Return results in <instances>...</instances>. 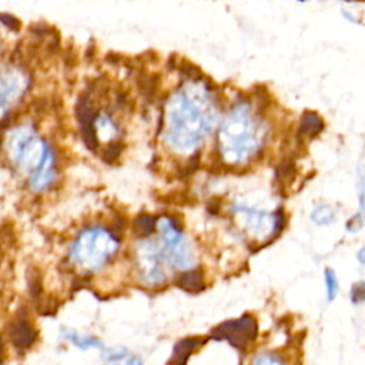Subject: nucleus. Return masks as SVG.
I'll list each match as a JSON object with an SVG mask.
<instances>
[{"instance_id": "obj_1", "label": "nucleus", "mask_w": 365, "mask_h": 365, "mask_svg": "<svg viewBox=\"0 0 365 365\" xmlns=\"http://www.w3.org/2000/svg\"><path fill=\"white\" fill-rule=\"evenodd\" d=\"M257 337V323L250 315H244L240 319L230 323H224L213 331V338L228 340L236 348L244 351L248 343Z\"/></svg>"}, {"instance_id": "obj_2", "label": "nucleus", "mask_w": 365, "mask_h": 365, "mask_svg": "<svg viewBox=\"0 0 365 365\" xmlns=\"http://www.w3.org/2000/svg\"><path fill=\"white\" fill-rule=\"evenodd\" d=\"M26 77L18 69H9L0 73V100L6 102L19 96L25 88Z\"/></svg>"}, {"instance_id": "obj_3", "label": "nucleus", "mask_w": 365, "mask_h": 365, "mask_svg": "<svg viewBox=\"0 0 365 365\" xmlns=\"http://www.w3.org/2000/svg\"><path fill=\"white\" fill-rule=\"evenodd\" d=\"M11 340L19 348H29L34 344L37 334L34 327L27 321V318H18L9 328Z\"/></svg>"}, {"instance_id": "obj_4", "label": "nucleus", "mask_w": 365, "mask_h": 365, "mask_svg": "<svg viewBox=\"0 0 365 365\" xmlns=\"http://www.w3.org/2000/svg\"><path fill=\"white\" fill-rule=\"evenodd\" d=\"M324 128V123L321 117H318L315 113H304L300 121V134L305 137H315L318 133H321Z\"/></svg>"}, {"instance_id": "obj_5", "label": "nucleus", "mask_w": 365, "mask_h": 365, "mask_svg": "<svg viewBox=\"0 0 365 365\" xmlns=\"http://www.w3.org/2000/svg\"><path fill=\"white\" fill-rule=\"evenodd\" d=\"M204 340L201 338H189V340H182L180 341L175 348H174V354H173V361L174 362H186L187 358L190 357V354L199 348L203 344Z\"/></svg>"}, {"instance_id": "obj_6", "label": "nucleus", "mask_w": 365, "mask_h": 365, "mask_svg": "<svg viewBox=\"0 0 365 365\" xmlns=\"http://www.w3.org/2000/svg\"><path fill=\"white\" fill-rule=\"evenodd\" d=\"M180 287H182L190 293H199L200 290L204 288L201 274L199 271H190V272L182 274L180 279Z\"/></svg>"}, {"instance_id": "obj_7", "label": "nucleus", "mask_w": 365, "mask_h": 365, "mask_svg": "<svg viewBox=\"0 0 365 365\" xmlns=\"http://www.w3.org/2000/svg\"><path fill=\"white\" fill-rule=\"evenodd\" d=\"M156 221L152 215H140L134 221V232L140 236H147L153 233Z\"/></svg>"}, {"instance_id": "obj_8", "label": "nucleus", "mask_w": 365, "mask_h": 365, "mask_svg": "<svg viewBox=\"0 0 365 365\" xmlns=\"http://www.w3.org/2000/svg\"><path fill=\"white\" fill-rule=\"evenodd\" d=\"M312 220L317 224H330L331 221H334V214L328 206H323V207H318L312 213Z\"/></svg>"}, {"instance_id": "obj_9", "label": "nucleus", "mask_w": 365, "mask_h": 365, "mask_svg": "<svg viewBox=\"0 0 365 365\" xmlns=\"http://www.w3.org/2000/svg\"><path fill=\"white\" fill-rule=\"evenodd\" d=\"M326 284H327V296H328V301H333L337 296L338 291V283L336 279V274L333 270H326Z\"/></svg>"}, {"instance_id": "obj_10", "label": "nucleus", "mask_w": 365, "mask_h": 365, "mask_svg": "<svg viewBox=\"0 0 365 365\" xmlns=\"http://www.w3.org/2000/svg\"><path fill=\"white\" fill-rule=\"evenodd\" d=\"M294 173H296L294 164L290 163V161H284L283 164H280V166L277 167L276 175H277V180H280V181L284 182V181L291 180L293 175H294Z\"/></svg>"}, {"instance_id": "obj_11", "label": "nucleus", "mask_w": 365, "mask_h": 365, "mask_svg": "<svg viewBox=\"0 0 365 365\" xmlns=\"http://www.w3.org/2000/svg\"><path fill=\"white\" fill-rule=\"evenodd\" d=\"M120 153H121V146H120V143H113V145H110V146L106 149V152L103 153V160H105L106 163H113V161H116V160L119 159Z\"/></svg>"}, {"instance_id": "obj_12", "label": "nucleus", "mask_w": 365, "mask_h": 365, "mask_svg": "<svg viewBox=\"0 0 365 365\" xmlns=\"http://www.w3.org/2000/svg\"><path fill=\"white\" fill-rule=\"evenodd\" d=\"M351 300L355 304L365 301V283H357L351 288Z\"/></svg>"}, {"instance_id": "obj_13", "label": "nucleus", "mask_w": 365, "mask_h": 365, "mask_svg": "<svg viewBox=\"0 0 365 365\" xmlns=\"http://www.w3.org/2000/svg\"><path fill=\"white\" fill-rule=\"evenodd\" d=\"M361 185H359V192H361V213L365 215V177L364 174H361Z\"/></svg>"}, {"instance_id": "obj_14", "label": "nucleus", "mask_w": 365, "mask_h": 365, "mask_svg": "<svg viewBox=\"0 0 365 365\" xmlns=\"http://www.w3.org/2000/svg\"><path fill=\"white\" fill-rule=\"evenodd\" d=\"M358 260H359L362 264H365V247L358 253Z\"/></svg>"}, {"instance_id": "obj_15", "label": "nucleus", "mask_w": 365, "mask_h": 365, "mask_svg": "<svg viewBox=\"0 0 365 365\" xmlns=\"http://www.w3.org/2000/svg\"><path fill=\"white\" fill-rule=\"evenodd\" d=\"M2 355H4V341H2V338H0V362L4 361Z\"/></svg>"}]
</instances>
